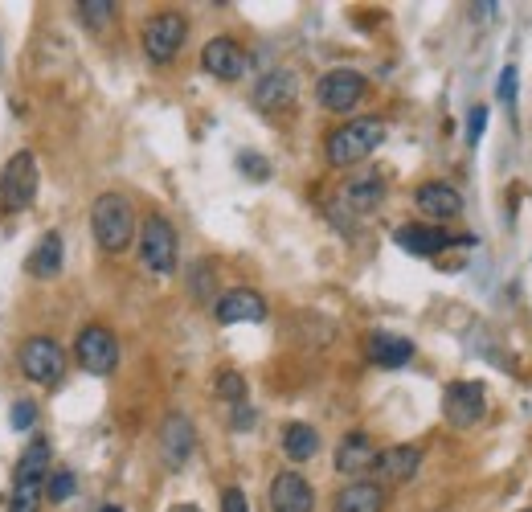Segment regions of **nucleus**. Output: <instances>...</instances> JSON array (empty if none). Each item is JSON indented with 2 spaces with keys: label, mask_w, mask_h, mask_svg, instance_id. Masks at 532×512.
Masks as SVG:
<instances>
[{
  "label": "nucleus",
  "mask_w": 532,
  "mask_h": 512,
  "mask_svg": "<svg viewBox=\"0 0 532 512\" xmlns=\"http://www.w3.org/2000/svg\"><path fill=\"white\" fill-rule=\"evenodd\" d=\"M46 476H50V439H29V447L17 459L9 512H37L41 500H46Z\"/></svg>",
  "instance_id": "obj_1"
},
{
  "label": "nucleus",
  "mask_w": 532,
  "mask_h": 512,
  "mask_svg": "<svg viewBox=\"0 0 532 512\" xmlns=\"http://www.w3.org/2000/svg\"><path fill=\"white\" fill-rule=\"evenodd\" d=\"M91 230L103 250L119 254L136 238V209H131V201L123 193H99L91 205Z\"/></svg>",
  "instance_id": "obj_2"
},
{
  "label": "nucleus",
  "mask_w": 532,
  "mask_h": 512,
  "mask_svg": "<svg viewBox=\"0 0 532 512\" xmlns=\"http://www.w3.org/2000/svg\"><path fill=\"white\" fill-rule=\"evenodd\" d=\"M385 140V123L381 119H352L344 127L328 136V164L332 168H348V164H361L365 156H373Z\"/></svg>",
  "instance_id": "obj_3"
},
{
  "label": "nucleus",
  "mask_w": 532,
  "mask_h": 512,
  "mask_svg": "<svg viewBox=\"0 0 532 512\" xmlns=\"http://www.w3.org/2000/svg\"><path fill=\"white\" fill-rule=\"evenodd\" d=\"M74 357H78L82 373L107 377V373H115V365H119V340H115V332L103 328V324H86V328L78 332V340H74Z\"/></svg>",
  "instance_id": "obj_4"
},
{
  "label": "nucleus",
  "mask_w": 532,
  "mask_h": 512,
  "mask_svg": "<svg viewBox=\"0 0 532 512\" xmlns=\"http://www.w3.org/2000/svg\"><path fill=\"white\" fill-rule=\"evenodd\" d=\"M37 197V160L33 152H17L5 168H0V205L9 213H25Z\"/></svg>",
  "instance_id": "obj_5"
},
{
  "label": "nucleus",
  "mask_w": 532,
  "mask_h": 512,
  "mask_svg": "<svg viewBox=\"0 0 532 512\" xmlns=\"http://www.w3.org/2000/svg\"><path fill=\"white\" fill-rule=\"evenodd\" d=\"M21 369L37 386H58L66 373V353L54 336H29L21 345Z\"/></svg>",
  "instance_id": "obj_6"
},
{
  "label": "nucleus",
  "mask_w": 532,
  "mask_h": 512,
  "mask_svg": "<svg viewBox=\"0 0 532 512\" xmlns=\"http://www.w3.org/2000/svg\"><path fill=\"white\" fill-rule=\"evenodd\" d=\"M140 259L152 275H172L176 267V230L164 213H152L140 230Z\"/></svg>",
  "instance_id": "obj_7"
},
{
  "label": "nucleus",
  "mask_w": 532,
  "mask_h": 512,
  "mask_svg": "<svg viewBox=\"0 0 532 512\" xmlns=\"http://www.w3.org/2000/svg\"><path fill=\"white\" fill-rule=\"evenodd\" d=\"M185 37H189V21L181 13H156L144 25V54L164 66V62H172L176 54H181Z\"/></svg>",
  "instance_id": "obj_8"
},
{
  "label": "nucleus",
  "mask_w": 532,
  "mask_h": 512,
  "mask_svg": "<svg viewBox=\"0 0 532 512\" xmlns=\"http://www.w3.org/2000/svg\"><path fill=\"white\" fill-rule=\"evenodd\" d=\"M487 410V398H483V386L479 381H455V386H447V398H442V414H447L451 426H459V431H467V426H475Z\"/></svg>",
  "instance_id": "obj_9"
},
{
  "label": "nucleus",
  "mask_w": 532,
  "mask_h": 512,
  "mask_svg": "<svg viewBox=\"0 0 532 512\" xmlns=\"http://www.w3.org/2000/svg\"><path fill=\"white\" fill-rule=\"evenodd\" d=\"M197 447V431H193V422L185 414H168L164 426H160V459L164 467H172V472H181V467L189 463Z\"/></svg>",
  "instance_id": "obj_10"
},
{
  "label": "nucleus",
  "mask_w": 532,
  "mask_h": 512,
  "mask_svg": "<svg viewBox=\"0 0 532 512\" xmlns=\"http://www.w3.org/2000/svg\"><path fill=\"white\" fill-rule=\"evenodd\" d=\"M365 99V74L361 70H328L320 78V103L328 111H352Z\"/></svg>",
  "instance_id": "obj_11"
},
{
  "label": "nucleus",
  "mask_w": 532,
  "mask_h": 512,
  "mask_svg": "<svg viewBox=\"0 0 532 512\" xmlns=\"http://www.w3.org/2000/svg\"><path fill=\"white\" fill-rule=\"evenodd\" d=\"M213 316L221 324H258V320H266V300L250 287H234V291H226L217 300Z\"/></svg>",
  "instance_id": "obj_12"
},
{
  "label": "nucleus",
  "mask_w": 532,
  "mask_h": 512,
  "mask_svg": "<svg viewBox=\"0 0 532 512\" xmlns=\"http://www.w3.org/2000/svg\"><path fill=\"white\" fill-rule=\"evenodd\" d=\"M316 492L299 472H279L271 480V512H312Z\"/></svg>",
  "instance_id": "obj_13"
},
{
  "label": "nucleus",
  "mask_w": 532,
  "mask_h": 512,
  "mask_svg": "<svg viewBox=\"0 0 532 512\" xmlns=\"http://www.w3.org/2000/svg\"><path fill=\"white\" fill-rule=\"evenodd\" d=\"M201 66H205L213 78H221V82H234V78L246 74V54H242L238 41H230V37H213L209 46L201 50Z\"/></svg>",
  "instance_id": "obj_14"
},
{
  "label": "nucleus",
  "mask_w": 532,
  "mask_h": 512,
  "mask_svg": "<svg viewBox=\"0 0 532 512\" xmlns=\"http://www.w3.org/2000/svg\"><path fill=\"white\" fill-rule=\"evenodd\" d=\"M385 201V177L381 173H361V177H352L344 189H340V205L348 213H357V218H365V213L381 209Z\"/></svg>",
  "instance_id": "obj_15"
},
{
  "label": "nucleus",
  "mask_w": 532,
  "mask_h": 512,
  "mask_svg": "<svg viewBox=\"0 0 532 512\" xmlns=\"http://www.w3.org/2000/svg\"><path fill=\"white\" fill-rule=\"evenodd\" d=\"M373 467H377L381 484H406V480L418 476L422 451H418V447H389V451H377Z\"/></svg>",
  "instance_id": "obj_16"
},
{
  "label": "nucleus",
  "mask_w": 532,
  "mask_h": 512,
  "mask_svg": "<svg viewBox=\"0 0 532 512\" xmlns=\"http://www.w3.org/2000/svg\"><path fill=\"white\" fill-rule=\"evenodd\" d=\"M295 95H299L295 74H291V70H271V74L258 82L254 103H258L262 111H287V107L295 103Z\"/></svg>",
  "instance_id": "obj_17"
},
{
  "label": "nucleus",
  "mask_w": 532,
  "mask_h": 512,
  "mask_svg": "<svg viewBox=\"0 0 532 512\" xmlns=\"http://www.w3.org/2000/svg\"><path fill=\"white\" fill-rule=\"evenodd\" d=\"M373 459H377L373 439H369L365 431H352V435H344L340 447H336V472L361 476V472H369V467H373Z\"/></svg>",
  "instance_id": "obj_18"
},
{
  "label": "nucleus",
  "mask_w": 532,
  "mask_h": 512,
  "mask_svg": "<svg viewBox=\"0 0 532 512\" xmlns=\"http://www.w3.org/2000/svg\"><path fill=\"white\" fill-rule=\"evenodd\" d=\"M414 201H418V209L426 213V218H434V222H451V218H459V213H463V197L451 185H442V181L422 185Z\"/></svg>",
  "instance_id": "obj_19"
},
{
  "label": "nucleus",
  "mask_w": 532,
  "mask_h": 512,
  "mask_svg": "<svg viewBox=\"0 0 532 512\" xmlns=\"http://www.w3.org/2000/svg\"><path fill=\"white\" fill-rule=\"evenodd\" d=\"M332 512H385V488L373 480H352L336 492Z\"/></svg>",
  "instance_id": "obj_20"
},
{
  "label": "nucleus",
  "mask_w": 532,
  "mask_h": 512,
  "mask_svg": "<svg viewBox=\"0 0 532 512\" xmlns=\"http://www.w3.org/2000/svg\"><path fill=\"white\" fill-rule=\"evenodd\" d=\"M397 246H402L406 254H418V259H434V254H442L451 246V234L438 230V226H402L397 230Z\"/></svg>",
  "instance_id": "obj_21"
},
{
  "label": "nucleus",
  "mask_w": 532,
  "mask_h": 512,
  "mask_svg": "<svg viewBox=\"0 0 532 512\" xmlns=\"http://www.w3.org/2000/svg\"><path fill=\"white\" fill-rule=\"evenodd\" d=\"M414 357V345L406 336H393V332H373L369 336V361L385 365V369H402Z\"/></svg>",
  "instance_id": "obj_22"
},
{
  "label": "nucleus",
  "mask_w": 532,
  "mask_h": 512,
  "mask_svg": "<svg viewBox=\"0 0 532 512\" xmlns=\"http://www.w3.org/2000/svg\"><path fill=\"white\" fill-rule=\"evenodd\" d=\"M62 271V238L58 234H46L37 242L33 259H29V275L33 279H54Z\"/></svg>",
  "instance_id": "obj_23"
},
{
  "label": "nucleus",
  "mask_w": 532,
  "mask_h": 512,
  "mask_svg": "<svg viewBox=\"0 0 532 512\" xmlns=\"http://www.w3.org/2000/svg\"><path fill=\"white\" fill-rule=\"evenodd\" d=\"M283 451L287 459L303 463V459H312L320 451V435H316V426H307V422H291L287 431H283Z\"/></svg>",
  "instance_id": "obj_24"
},
{
  "label": "nucleus",
  "mask_w": 532,
  "mask_h": 512,
  "mask_svg": "<svg viewBox=\"0 0 532 512\" xmlns=\"http://www.w3.org/2000/svg\"><path fill=\"white\" fill-rule=\"evenodd\" d=\"M111 17H115V5H111V0H82V5H78V21H82L86 29H103Z\"/></svg>",
  "instance_id": "obj_25"
},
{
  "label": "nucleus",
  "mask_w": 532,
  "mask_h": 512,
  "mask_svg": "<svg viewBox=\"0 0 532 512\" xmlns=\"http://www.w3.org/2000/svg\"><path fill=\"white\" fill-rule=\"evenodd\" d=\"M74 496V472H66V467H58V472L46 476V500L50 504H62Z\"/></svg>",
  "instance_id": "obj_26"
},
{
  "label": "nucleus",
  "mask_w": 532,
  "mask_h": 512,
  "mask_svg": "<svg viewBox=\"0 0 532 512\" xmlns=\"http://www.w3.org/2000/svg\"><path fill=\"white\" fill-rule=\"evenodd\" d=\"M217 394L226 398V402H234V406H238V402H246V377H242V373H234V369H226V373L217 377Z\"/></svg>",
  "instance_id": "obj_27"
},
{
  "label": "nucleus",
  "mask_w": 532,
  "mask_h": 512,
  "mask_svg": "<svg viewBox=\"0 0 532 512\" xmlns=\"http://www.w3.org/2000/svg\"><path fill=\"white\" fill-rule=\"evenodd\" d=\"M238 168H242L250 181H266V177H271V160H262L258 152H242L238 156Z\"/></svg>",
  "instance_id": "obj_28"
},
{
  "label": "nucleus",
  "mask_w": 532,
  "mask_h": 512,
  "mask_svg": "<svg viewBox=\"0 0 532 512\" xmlns=\"http://www.w3.org/2000/svg\"><path fill=\"white\" fill-rule=\"evenodd\" d=\"M9 422H13V431H29V426L37 422V406L33 402H17L13 414H9Z\"/></svg>",
  "instance_id": "obj_29"
},
{
  "label": "nucleus",
  "mask_w": 532,
  "mask_h": 512,
  "mask_svg": "<svg viewBox=\"0 0 532 512\" xmlns=\"http://www.w3.org/2000/svg\"><path fill=\"white\" fill-rule=\"evenodd\" d=\"M483 127H487V107H471V115H467V144H479Z\"/></svg>",
  "instance_id": "obj_30"
},
{
  "label": "nucleus",
  "mask_w": 532,
  "mask_h": 512,
  "mask_svg": "<svg viewBox=\"0 0 532 512\" xmlns=\"http://www.w3.org/2000/svg\"><path fill=\"white\" fill-rule=\"evenodd\" d=\"M221 512H250L246 492L242 488H226V492H221Z\"/></svg>",
  "instance_id": "obj_31"
},
{
  "label": "nucleus",
  "mask_w": 532,
  "mask_h": 512,
  "mask_svg": "<svg viewBox=\"0 0 532 512\" xmlns=\"http://www.w3.org/2000/svg\"><path fill=\"white\" fill-rule=\"evenodd\" d=\"M500 99H504L508 107L516 103V70H512V66H508V70L500 74Z\"/></svg>",
  "instance_id": "obj_32"
},
{
  "label": "nucleus",
  "mask_w": 532,
  "mask_h": 512,
  "mask_svg": "<svg viewBox=\"0 0 532 512\" xmlns=\"http://www.w3.org/2000/svg\"><path fill=\"white\" fill-rule=\"evenodd\" d=\"M234 426H238V431H246V426H254V410H250L246 402H238V406H234Z\"/></svg>",
  "instance_id": "obj_33"
},
{
  "label": "nucleus",
  "mask_w": 532,
  "mask_h": 512,
  "mask_svg": "<svg viewBox=\"0 0 532 512\" xmlns=\"http://www.w3.org/2000/svg\"><path fill=\"white\" fill-rule=\"evenodd\" d=\"M172 512H201V508H197V504H176Z\"/></svg>",
  "instance_id": "obj_34"
},
{
  "label": "nucleus",
  "mask_w": 532,
  "mask_h": 512,
  "mask_svg": "<svg viewBox=\"0 0 532 512\" xmlns=\"http://www.w3.org/2000/svg\"><path fill=\"white\" fill-rule=\"evenodd\" d=\"M103 512H123V508H119V504H107V508H103Z\"/></svg>",
  "instance_id": "obj_35"
},
{
  "label": "nucleus",
  "mask_w": 532,
  "mask_h": 512,
  "mask_svg": "<svg viewBox=\"0 0 532 512\" xmlns=\"http://www.w3.org/2000/svg\"><path fill=\"white\" fill-rule=\"evenodd\" d=\"M528 512H532V508H528Z\"/></svg>",
  "instance_id": "obj_36"
}]
</instances>
